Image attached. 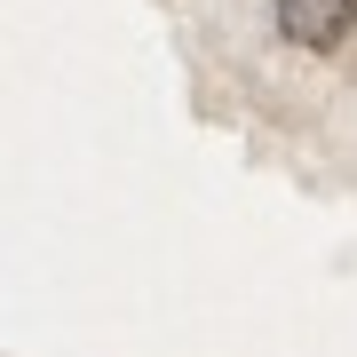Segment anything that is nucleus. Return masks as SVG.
I'll return each instance as SVG.
<instances>
[{"label": "nucleus", "mask_w": 357, "mask_h": 357, "mask_svg": "<svg viewBox=\"0 0 357 357\" xmlns=\"http://www.w3.org/2000/svg\"><path fill=\"white\" fill-rule=\"evenodd\" d=\"M342 24H349V0H278V32L310 56H326L342 40Z\"/></svg>", "instance_id": "nucleus-1"}, {"label": "nucleus", "mask_w": 357, "mask_h": 357, "mask_svg": "<svg viewBox=\"0 0 357 357\" xmlns=\"http://www.w3.org/2000/svg\"><path fill=\"white\" fill-rule=\"evenodd\" d=\"M349 24H357V0H349Z\"/></svg>", "instance_id": "nucleus-2"}]
</instances>
